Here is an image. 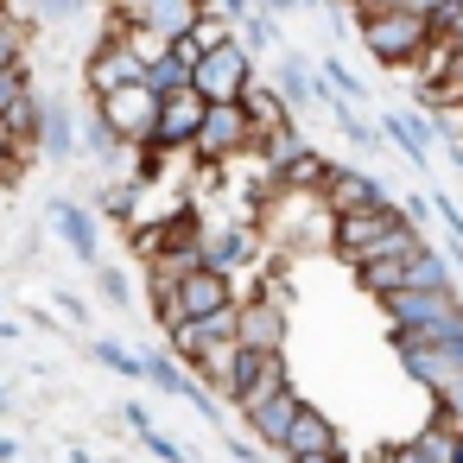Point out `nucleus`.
<instances>
[{"label":"nucleus","instance_id":"6e6552de","mask_svg":"<svg viewBox=\"0 0 463 463\" xmlns=\"http://www.w3.org/2000/svg\"><path fill=\"white\" fill-rule=\"evenodd\" d=\"M203 96L197 90H178V96H159V121H153V146L159 153H191L197 128H203Z\"/></svg>","mask_w":463,"mask_h":463},{"label":"nucleus","instance_id":"6ab92c4d","mask_svg":"<svg viewBox=\"0 0 463 463\" xmlns=\"http://www.w3.org/2000/svg\"><path fill=\"white\" fill-rule=\"evenodd\" d=\"M14 457H20V444H14V438H0V463H14Z\"/></svg>","mask_w":463,"mask_h":463},{"label":"nucleus","instance_id":"ddd939ff","mask_svg":"<svg viewBox=\"0 0 463 463\" xmlns=\"http://www.w3.org/2000/svg\"><path fill=\"white\" fill-rule=\"evenodd\" d=\"M52 222H58V235L71 241V254L83 260V267H96V216L83 210V203H52Z\"/></svg>","mask_w":463,"mask_h":463},{"label":"nucleus","instance_id":"4468645a","mask_svg":"<svg viewBox=\"0 0 463 463\" xmlns=\"http://www.w3.org/2000/svg\"><path fill=\"white\" fill-rule=\"evenodd\" d=\"M298 406H305V400H298V393L286 387L279 400H267L260 412H248V425H254V431H260V438H267V444L279 450V438H286V425H292V412H298Z\"/></svg>","mask_w":463,"mask_h":463},{"label":"nucleus","instance_id":"dca6fc26","mask_svg":"<svg viewBox=\"0 0 463 463\" xmlns=\"http://www.w3.org/2000/svg\"><path fill=\"white\" fill-rule=\"evenodd\" d=\"M96 355H102L109 368H121V374H146V362H140V355H128V349H115V343H96Z\"/></svg>","mask_w":463,"mask_h":463},{"label":"nucleus","instance_id":"f8f14e48","mask_svg":"<svg viewBox=\"0 0 463 463\" xmlns=\"http://www.w3.org/2000/svg\"><path fill=\"white\" fill-rule=\"evenodd\" d=\"M241 115H248V128H254V146H267V140H279V134H292V109H286V96L279 90H248L241 96Z\"/></svg>","mask_w":463,"mask_h":463},{"label":"nucleus","instance_id":"423d86ee","mask_svg":"<svg viewBox=\"0 0 463 463\" xmlns=\"http://www.w3.org/2000/svg\"><path fill=\"white\" fill-rule=\"evenodd\" d=\"M292 381H286V355H235V381H229V400L241 406V419L248 412H260L267 400H279Z\"/></svg>","mask_w":463,"mask_h":463},{"label":"nucleus","instance_id":"9d476101","mask_svg":"<svg viewBox=\"0 0 463 463\" xmlns=\"http://www.w3.org/2000/svg\"><path fill=\"white\" fill-rule=\"evenodd\" d=\"M279 450L298 463V457H330V450H343V444H336V425H330L317 406H298L292 425H286V438H279Z\"/></svg>","mask_w":463,"mask_h":463},{"label":"nucleus","instance_id":"aec40b11","mask_svg":"<svg viewBox=\"0 0 463 463\" xmlns=\"http://www.w3.org/2000/svg\"><path fill=\"white\" fill-rule=\"evenodd\" d=\"M298 463H343V450H330V457H298Z\"/></svg>","mask_w":463,"mask_h":463},{"label":"nucleus","instance_id":"f257e3e1","mask_svg":"<svg viewBox=\"0 0 463 463\" xmlns=\"http://www.w3.org/2000/svg\"><path fill=\"white\" fill-rule=\"evenodd\" d=\"M406 241H419V235H412V222H406L393 203H374V210H362V216H330V248H336L349 267H362V260H374V254H393V248H406Z\"/></svg>","mask_w":463,"mask_h":463},{"label":"nucleus","instance_id":"20e7f679","mask_svg":"<svg viewBox=\"0 0 463 463\" xmlns=\"http://www.w3.org/2000/svg\"><path fill=\"white\" fill-rule=\"evenodd\" d=\"M96 121L121 140V146H153V121H159V96L146 83H128L115 96L96 102Z\"/></svg>","mask_w":463,"mask_h":463},{"label":"nucleus","instance_id":"1a4fd4ad","mask_svg":"<svg viewBox=\"0 0 463 463\" xmlns=\"http://www.w3.org/2000/svg\"><path fill=\"white\" fill-rule=\"evenodd\" d=\"M83 83H90V96L102 102V96H115V90H128V83H146V71H140V58H134L121 39H102V45L90 52V64H83Z\"/></svg>","mask_w":463,"mask_h":463},{"label":"nucleus","instance_id":"9b49d317","mask_svg":"<svg viewBox=\"0 0 463 463\" xmlns=\"http://www.w3.org/2000/svg\"><path fill=\"white\" fill-rule=\"evenodd\" d=\"M374 203H387L374 178L336 172V165H330V178H324V210H330V216H362V210H374Z\"/></svg>","mask_w":463,"mask_h":463},{"label":"nucleus","instance_id":"f3484780","mask_svg":"<svg viewBox=\"0 0 463 463\" xmlns=\"http://www.w3.org/2000/svg\"><path fill=\"white\" fill-rule=\"evenodd\" d=\"M77 7H83V0H39V14H45V20H71Z\"/></svg>","mask_w":463,"mask_h":463},{"label":"nucleus","instance_id":"f03ea898","mask_svg":"<svg viewBox=\"0 0 463 463\" xmlns=\"http://www.w3.org/2000/svg\"><path fill=\"white\" fill-rule=\"evenodd\" d=\"M362 45L374 52V64H387V71H412L419 52L431 45V20H419V14H406V7H381V14L362 20Z\"/></svg>","mask_w":463,"mask_h":463},{"label":"nucleus","instance_id":"412c9836","mask_svg":"<svg viewBox=\"0 0 463 463\" xmlns=\"http://www.w3.org/2000/svg\"><path fill=\"white\" fill-rule=\"evenodd\" d=\"M0 412H7V387H0Z\"/></svg>","mask_w":463,"mask_h":463},{"label":"nucleus","instance_id":"7ed1b4c3","mask_svg":"<svg viewBox=\"0 0 463 463\" xmlns=\"http://www.w3.org/2000/svg\"><path fill=\"white\" fill-rule=\"evenodd\" d=\"M191 90L210 102V109H235L248 90H254V64H248V45L235 39V45H222V52H210L197 71H191Z\"/></svg>","mask_w":463,"mask_h":463},{"label":"nucleus","instance_id":"2eb2a0df","mask_svg":"<svg viewBox=\"0 0 463 463\" xmlns=\"http://www.w3.org/2000/svg\"><path fill=\"white\" fill-rule=\"evenodd\" d=\"M20 45H26V26L7 14V20H0V77H7V71L20 64Z\"/></svg>","mask_w":463,"mask_h":463},{"label":"nucleus","instance_id":"39448f33","mask_svg":"<svg viewBox=\"0 0 463 463\" xmlns=\"http://www.w3.org/2000/svg\"><path fill=\"white\" fill-rule=\"evenodd\" d=\"M191 153L203 159V165H235L241 153H254V128H248V115H241V102L235 109H203V128H197V140H191Z\"/></svg>","mask_w":463,"mask_h":463},{"label":"nucleus","instance_id":"0eeeda50","mask_svg":"<svg viewBox=\"0 0 463 463\" xmlns=\"http://www.w3.org/2000/svg\"><path fill=\"white\" fill-rule=\"evenodd\" d=\"M229 305H241L235 286H229V273H216V267L178 273V324H203V317H216V311H229Z\"/></svg>","mask_w":463,"mask_h":463},{"label":"nucleus","instance_id":"a211bd4d","mask_svg":"<svg viewBox=\"0 0 463 463\" xmlns=\"http://www.w3.org/2000/svg\"><path fill=\"white\" fill-rule=\"evenodd\" d=\"M102 292H109L115 305H128V279H121V273H102Z\"/></svg>","mask_w":463,"mask_h":463}]
</instances>
